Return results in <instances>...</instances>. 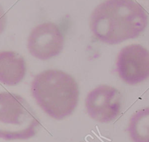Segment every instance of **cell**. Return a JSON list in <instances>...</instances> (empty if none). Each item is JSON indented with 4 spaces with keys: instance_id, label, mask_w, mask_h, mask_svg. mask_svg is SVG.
<instances>
[{
    "instance_id": "obj_1",
    "label": "cell",
    "mask_w": 149,
    "mask_h": 142,
    "mask_svg": "<svg viewBox=\"0 0 149 142\" xmlns=\"http://www.w3.org/2000/svg\"><path fill=\"white\" fill-rule=\"evenodd\" d=\"M148 24L146 11L134 0H106L94 9L90 18L93 34L108 45L137 38Z\"/></svg>"
},
{
    "instance_id": "obj_2",
    "label": "cell",
    "mask_w": 149,
    "mask_h": 142,
    "mask_svg": "<svg viewBox=\"0 0 149 142\" xmlns=\"http://www.w3.org/2000/svg\"><path fill=\"white\" fill-rule=\"evenodd\" d=\"M31 91L39 107L58 120L70 116L78 104L77 81L61 70L48 69L38 74L32 81Z\"/></svg>"
},
{
    "instance_id": "obj_3",
    "label": "cell",
    "mask_w": 149,
    "mask_h": 142,
    "mask_svg": "<svg viewBox=\"0 0 149 142\" xmlns=\"http://www.w3.org/2000/svg\"><path fill=\"white\" fill-rule=\"evenodd\" d=\"M40 122L25 99L10 92L0 93V139L26 140L36 134Z\"/></svg>"
},
{
    "instance_id": "obj_4",
    "label": "cell",
    "mask_w": 149,
    "mask_h": 142,
    "mask_svg": "<svg viewBox=\"0 0 149 142\" xmlns=\"http://www.w3.org/2000/svg\"><path fill=\"white\" fill-rule=\"evenodd\" d=\"M116 71L122 81L135 85L149 78V51L139 44L122 48L116 60Z\"/></svg>"
},
{
    "instance_id": "obj_5",
    "label": "cell",
    "mask_w": 149,
    "mask_h": 142,
    "mask_svg": "<svg viewBox=\"0 0 149 142\" xmlns=\"http://www.w3.org/2000/svg\"><path fill=\"white\" fill-rule=\"evenodd\" d=\"M85 107L92 119L100 123H109L120 114L122 95L115 87L101 85L87 94Z\"/></svg>"
},
{
    "instance_id": "obj_6",
    "label": "cell",
    "mask_w": 149,
    "mask_h": 142,
    "mask_svg": "<svg viewBox=\"0 0 149 142\" xmlns=\"http://www.w3.org/2000/svg\"><path fill=\"white\" fill-rule=\"evenodd\" d=\"M64 47V36L59 26L46 22L33 28L28 38L29 53L41 61H47L59 55Z\"/></svg>"
},
{
    "instance_id": "obj_7",
    "label": "cell",
    "mask_w": 149,
    "mask_h": 142,
    "mask_svg": "<svg viewBox=\"0 0 149 142\" xmlns=\"http://www.w3.org/2000/svg\"><path fill=\"white\" fill-rule=\"evenodd\" d=\"M26 73V64L23 56L14 51L0 52V83L15 86L21 83Z\"/></svg>"
},
{
    "instance_id": "obj_8",
    "label": "cell",
    "mask_w": 149,
    "mask_h": 142,
    "mask_svg": "<svg viewBox=\"0 0 149 142\" xmlns=\"http://www.w3.org/2000/svg\"><path fill=\"white\" fill-rule=\"evenodd\" d=\"M127 131L133 142H149V107L139 109L131 116Z\"/></svg>"
},
{
    "instance_id": "obj_9",
    "label": "cell",
    "mask_w": 149,
    "mask_h": 142,
    "mask_svg": "<svg viewBox=\"0 0 149 142\" xmlns=\"http://www.w3.org/2000/svg\"><path fill=\"white\" fill-rule=\"evenodd\" d=\"M7 26V15L4 8L0 4V35L5 30Z\"/></svg>"
}]
</instances>
